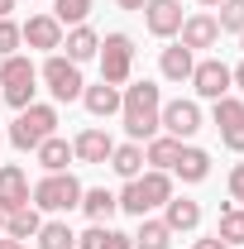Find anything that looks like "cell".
Segmentation results:
<instances>
[{"mask_svg": "<svg viewBox=\"0 0 244 249\" xmlns=\"http://www.w3.org/2000/svg\"><path fill=\"white\" fill-rule=\"evenodd\" d=\"M48 134H58V110L53 106H24L19 115H15V124H10V144L19 149V154H34Z\"/></svg>", "mask_w": 244, "mask_h": 249, "instance_id": "3957f363", "label": "cell"}, {"mask_svg": "<svg viewBox=\"0 0 244 249\" xmlns=\"http://www.w3.org/2000/svg\"><path fill=\"white\" fill-rule=\"evenodd\" d=\"M77 249H134V240L110 225H91L87 235H77Z\"/></svg>", "mask_w": 244, "mask_h": 249, "instance_id": "cb8c5ba5", "label": "cell"}, {"mask_svg": "<svg viewBox=\"0 0 244 249\" xmlns=\"http://www.w3.org/2000/svg\"><path fill=\"white\" fill-rule=\"evenodd\" d=\"M38 225H43V216H38V206L29 201V206H19V211L5 216V235H10V240H34Z\"/></svg>", "mask_w": 244, "mask_h": 249, "instance_id": "603a6c76", "label": "cell"}, {"mask_svg": "<svg viewBox=\"0 0 244 249\" xmlns=\"http://www.w3.org/2000/svg\"><path fill=\"white\" fill-rule=\"evenodd\" d=\"M34 82H38V67L29 58H19V53L0 58V96H5V106H15V110L34 106V91H38Z\"/></svg>", "mask_w": 244, "mask_h": 249, "instance_id": "277c9868", "label": "cell"}, {"mask_svg": "<svg viewBox=\"0 0 244 249\" xmlns=\"http://www.w3.org/2000/svg\"><path fill=\"white\" fill-rule=\"evenodd\" d=\"M211 120H215V129L244 124V101H240V96H220V101H211Z\"/></svg>", "mask_w": 244, "mask_h": 249, "instance_id": "f1b7e54d", "label": "cell"}, {"mask_svg": "<svg viewBox=\"0 0 244 249\" xmlns=\"http://www.w3.org/2000/svg\"><path fill=\"white\" fill-rule=\"evenodd\" d=\"M110 168L120 173L124 182H129V178H139V173H144V144H134V139H129V144H115V154H110Z\"/></svg>", "mask_w": 244, "mask_h": 249, "instance_id": "d4e9b609", "label": "cell"}, {"mask_svg": "<svg viewBox=\"0 0 244 249\" xmlns=\"http://www.w3.org/2000/svg\"><path fill=\"white\" fill-rule=\"evenodd\" d=\"M34 240H38V249H77V235L67 220H43Z\"/></svg>", "mask_w": 244, "mask_h": 249, "instance_id": "484cf974", "label": "cell"}, {"mask_svg": "<svg viewBox=\"0 0 244 249\" xmlns=\"http://www.w3.org/2000/svg\"><path fill=\"white\" fill-rule=\"evenodd\" d=\"M19 38L38 53H53V48H62V24L53 15H29V24H19Z\"/></svg>", "mask_w": 244, "mask_h": 249, "instance_id": "8fae6325", "label": "cell"}, {"mask_svg": "<svg viewBox=\"0 0 244 249\" xmlns=\"http://www.w3.org/2000/svg\"><path fill=\"white\" fill-rule=\"evenodd\" d=\"M96 0H53V19L58 24H87Z\"/></svg>", "mask_w": 244, "mask_h": 249, "instance_id": "f546056e", "label": "cell"}, {"mask_svg": "<svg viewBox=\"0 0 244 249\" xmlns=\"http://www.w3.org/2000/svg\"><path fill=\"white\" fill-rule=\"evenodd\" d=\"M0 110H5V96H0Z\"/></svg>", "mask_w": 244, "mask_h": 249, "instance_id": "7bdbcfd3", "label": "cell"}, {"mask_svg": "<svg viewBox=\"0 0 244 249\" xmlns=\"http://www.w3.org/2000/svg\"><path fill=\"white\" fill-rule=\"evenodd\" d=\"M96 58H101V82L124 87L129 72H134V38H129V34H105Z\"/></svg>", "mask_w": 244, "mask_h": 249, "instance_id": "8992f818", "label": "cell"}, {"mask_svg": "<svg viewBox=\"0 0 244 249\" xmlns=\"http://www.w3.org/2000/svg\"><path fill=\"white\" fill-rule=\"evenodd\" d=\"M177 154H182V139H173V134H153L149 149H144V163L158 168V173H168V168L177 163Z\"/></svg>", "mask_w": 244, "mask_h": 249, "instance_id": "ffe728a7", "label": "cell"}, {"mask_svg": "<svg viewBox=\"0 0 244 249\" xmlns=\"http://www.w3.org/2000/svg\"><path fill=\"white\" fill-rule=\"evenodd\" d=\"M129 240H134V249H168V245H173V230H168L163 220L144 216V220H139V235H129Z\"/></svg>", "mask_w": 244, "mask_h": 249, "instance_id": "4316f807", "label": "cell"}, {"mask_svg": "<svg viewBox=\"0 0 244 249\" xmlns=\"http://www.w3.org/2000/svg\"><path fill=\"white\" fill-rule=\"evenodd\" d=\"M0 235H5V211H0Z\"/></svg>", "mask_w": 244, "mask_h": 249, "instance_id": "60d3db41", "label": "cell"}, {"mask_svg": "<svg viewBox=\"0 0 244 249\" xmlns=\"http://www.w3.org/2000/svg\"><path fill=\"white\" fill-rule=\"evenodd\" d=\"M177 34H182V48H192V53L220 43V24H215V15H187Z\"/></svg>", "mask_w": 244, "mask_h": 249, "instance_id": "5bb4252c", "label": "cell"}, {"mask_svg": "<svg viewBox=\"0 0 244 249\" xmlns=\"http://www.w3.org/2000/svg\"><path fill=\"white\" fill-rule=\"evenodd\" d=\"M0 249H24V240H10V235H0Z\"/></svg>", "mask_w": 244, "mask_h": 249, "instance_id": "8d00e7d4", "label": "cell"}, {"mask_svg": "<svg viewBox=\"0 0 244 249\" xmlns=\"http://www.w3.org/2000/svg\"><path fill=\"white\" fill-rule=\"evenodd\" d=\"M158 110H163V96H158V87L149 77L120 91V120H124V134L134 144H149L158 134Z\"/></svg>", "mask_w": 244, "mask_h": 249, "instance_id": "6da1fadb", "label": "cell"}, {"mask_svg": "<svg viewBox=\"0 0 244 249\" xmlns=\"http://www.w3.org/2000/svg\"><path fill=\"white\" fill-rule=\"evenodd\" d=\"M215 235H220L225 245H244V206L225 201V206H220V225H215Z\"/></svg>", "mask_w": 244, "mask_h": 249, "instance_id": "83f0119b", "label": "cell"}, {"mask_svg": "<svg viewBox=\"0 0 244 249\" xmlns=\"http://www.w3.org/2000/svg\"><path fill=\"white\" fill-rule=\"evenodd\" d=\"M29 178H24V168H15V163H5L0 168V211L10 216V211H19V206H29Z\"/></svg>", "mask_w": 244, "mask_h": 249, "instance_id": "4fadbf2b", "label": "cell"}, {"mask_svg": "<svg viewBox=\"0 0 244 249\" xmlns=\"http://www.w3.org/2000/svg\"><path fill=\"white\" fill-rule=\"evenodd\" d=\"M192 87H196V96L201 101H220V96H230V67L220 58H206V62H196L192 67Z\"/></svg>", "mask_w": 244, "mask_h": 249, "instance_id": "9c48e42d", "label": "cell"}, {"mask_svg": "<svg viewBox=\"0 0 244 249\" xmlns=\"http://www.w3.org/2000/svg\"><path fill=\"white\" fill-rule=\"evenodd\" d=\"M240 48H244V29H240Z\"/></svg>", "mask_w": 244, "mask_h": 249, "instance_id": "b9f144b4", "label": "cell"}, {"mask_svg": "<svg viewBox=\"0 0 244 249\" xmlns=\"http://www.w3.org/2000/svg\"><path fill=\"white\" fill-rule=\"evenodd\" d=\"M10 10H15V0H0V19H10Z\"/></svg>", "mask_w": 244, "mask_h": 249, "instance_id": "f35d334b", "label": "cell"}, {"mask_svg": "<svg viewBox=\"0 0 244 249\" xmlns=\"http://www.w3.org/2000/svg\"><path fill=\"white\" fill-rule=\"evenodd\" d=\"M43 87L53 91V101H82V91H87V82H82V67L77 62H67L62 53H48V62H43Z\"/></svg>", "mask_w": 244, "mask_h": 249, "instance_id": "52a82bcc", "label": "cell"}, {"mask_svg": "<svg viewBox=\"0 0 244 249\" xmlns=\"http://www.w3.org/2000/svg\"><path fill=\"white\" fill-rule=\"evenodd\" d=\"M82 211L91 216V225H105V220L120 211V201H115V192H105V187H91V192H82Z\"/></svg>", "mask_w": 244, "mask_h": 249, "instance_id": "7402d4cb", "label": "cell"}, {"mask_svg": "<svg viewBox=\"0 0 244 249\" xmlns=\"http://www.w3.org/2000/svg\"><path fill=\"white\" fill-rule=\"evenodd\" d=\"M82 192H87V187L77 182L72 173H48V178L34 187L29 196H34V206H38V211L67 216V211H77V206H82Z\"/></svg>", "mask_w": 244, "mask_h": 249, "instance_id": "5b68a950", "label": "cell"}, {"mask_svg": "<svg viewBox=\"0 0 244 249\" xmlns=\"http://www.w3.org/2000/svg\"><path fill=\"white\" fill-rule=\"evenodd\" d=\"M196 5H206V10H215V5H220V0H196Z\"/></svg>", "mask_w": 244, "mask_h": 249, "instance_id": "ab89813d", "label": "cell"}, {"mask_svg": "<svg viewBox=\"0 0 244 249\" xmlns=\"http://www.w3.org/2000/svg\"><path fill=\"white\" fill-rule=\"evenodd\" d=\"M120 10H144V0H115Z\"/></svg>", "mask_w": 244, "mask_h": 249, "instance_id": "74e56055", "label": "cell"}, {"mask_svg": "<svg viewBox=\"0 0 244 249\" xmlns=\"http://www.w3.org/2000/svg\"><path fill=\"white\" fill-rule=\"evenodd\" d=\"M62 43H67V62H77V67L101 53V34H96L91 24H72V34H67Z\"/></svg>", "mask_w": 244, "mask_h": 249, "instance_id": "ac0fdd59", "label": "cell"}, {"mask_svg": "<svg viewBox=\"0 0 244 249\" xmlns=\"http://www.w3.org/2000/svg\"><path fill=\"white\" fill-rule=\"evenodd\" d=\"M168 196H173V178H168V173H158V168L139 173V178H129V182H124V192H115L120 211H129L134 220H144L149 211H158Z\"/></svg>", "mask_w": 244, "mask_h": 249, "instance_id": "7a4b0ae2", "label": "cell"}, {"mask_svg": "<svg viewBox=\"0 0 244 249\" xmlns=\"http://www.w3.org/2000/svg\"><path fill=\"white\" fill-rule=\"evenodd\" d=\"M82 106L91 110L96 120H110V115H120V87H110V82H96L82 91Z\"/></svg>", "mask_w": 244, "mask_h": 249, "instance_id": "2e32d148", "label": "cell"}, {"mask_svg": "<svg viewBox=\"0 0 244 249\" xmlns=\"http://www.w3.org/2000/svg\"><path fill=\"white\" fill-rule=\"evenodd\" d=\"M34 154H38V163H43V173H67V163L77 158V154H72V144H67V139H58V134H48Z\"/></svg>", "mask_w": 244, "mask_h": 249, "instance_id": "44dd1931", "label": "cell"}, {"mask_svg": "<svg viewBox=\"0 0 244 249\" xmlns=\"http://www.w3.org/2000/svg\"><path fill=\"white\" fill-rule=\"evenodd\" d=\"M230 82H235V87L244 91V62H240V67H230Z\"/></svg>", "mask_w": 244, "mask_h": 249, "instance_id": "d590c367", "label": "cell"}, {"mask_svg": "<svg viewBox=\"0 0 244 249\" xmlns=\"http://www.w3.org/2000/svg\"><path fill=\"white\" fill-rule=\"evenodd\" d=\"M230 201H244V163L230 168Z\"/></svg>", "mask_w": 244, "mask_h": 249, "instance_id": "836d02e7", "label": "cell"}, {"mask_svg": "<svg viewBox=\"0 0 244 249\" xmlns=\"http://www.w3.org/2000/svg\"><path fill=\"white\" fill-rule=\"evenodd\" d=\"M215 10H220V19H215L220 29H230V34H240V29H244V0H220Z\"/></svg>", "mask_w": 244, "mask_h": 249, "instance_id": "4dcf8cb0", "label": "cell"}, {"mask_svg": "<svg viewBox=\"0 0 244 249\" xmlns=\"http://www.w3.org/2000/svg\"><path fill=\"white\" fill-rule=\"evenodd\" d=\"M163 225H168L173 235L196 230V225H201V206H196L192 196H168V201H163Z\"/></svg>", "mask_w": 244, "mask_h": 249, "instance_id": "9a60e30c", "label": "cell"}, {"mask_svg": "<svg viewBox=\"0 0 244 249\" xmlns=\"http://www.w3.org/2000/svg\"><path fill=\"white\" fill-rule=\"evenodd\" d=\"M158 67H163V77H168V82H192V67H196V53H192V48H182V43H173V48H163Z\"/></svg>", "mask_w": 244, "mask_h": 249, "instance_id": "d6986e66", "label": "cell"}, {"mask_svg": "<svg viewBox=\"0 0 244 249\" xmlns=\"http://www.w3.org/2000/svg\"><path fill=\"white\" fill-rule=\"evenodd\" d=\"M144 29L153 38H173L182 29V0H144Z\"/></svg>", "mask_w": 244, "mask_h": 249, "instance_id": "30bf717a", "label": "cell"}, {"mask_svg": "<svg viewBox=\"0 0 244 249\" xmlns=\"http://www.w3.org/2000/svg\"><path fill=\"white\" fill-rule=\"evenodd\" d=\"M72 154H77V163H110L115 139H110L101 124H91V129H82V134L72 139Z\"/></svg>", "mask_w": 244, "mask_h": 249, "instance_id": "7c38bea8", "label": "cell"}, {"mask_svg": "<svg viewBox=\"0 0 244 249\" xmlns=\"http://www.w3.org/2000/svg\"><path fill=\"white\" fill-rule=\"evenodd\" d=\"M220 139H225V149H230V154H244V124H230V129H220Z\"/></svg>", "mask_w": 244, "mask_h": 249, "instance_id": "d6a6232c", "label": "cell"}, {"mask_svg": "<svg viewBox=\"0 0 244 249\" xmlns=\"http://www.w3.org/2000/svg\"><path fill=\"white\" fill-rule=\"evenodd\" d=\"M192 249H230V245H225L220 235H206V240H196V245H192Z\"/></svg>", "mask_w": 244, "mask_h": 249, "instance_id": "e575fe53", "label": "cell"}, {"mask_svg": "<svg viewBox=\"0 0 244 249\" xmlns=\"http://www.w3.org/2000/svg\"><path fill=\"white\" fill-rule=\"evenodd\" d=\"M158 129H168L173 139H192L196 129H201V106L196 101H168L163 110H158Z\"/></svg>", "mask_w": 244, "mask_h": 249, "instance_id": "ba28073f", "label": "cell"}, {"mask_svg": "<svg viewBox=\"0 0 244 249\" xmlns=\"http://www.w3.org/2000/svg\"><path fill=\"white\" fill-rule=\"evenodd\" d=\"M173 173H177L182 182H206V178H211V154L196 149V144H182V154H177V163H173Z\"/></svg>", "mask_w": 244, "mask_h": 249, "instance_id": "e0dca14e", "label": "cell"}, {"mask_svg": "<svg viewBox=\"0 0 244 249\" xmlns=\"http://www.w3.org/2000/svg\"><path fill=\"white\" fill-rule=\"evenodd\" d=\"M19 43H24V38H19V24H15V19H0V58H10Z\"/></svg>", "mask_w": 244, "mask_h": 249, "instance_id": "1f68e13d", "label": "cell"}]
</instances>
